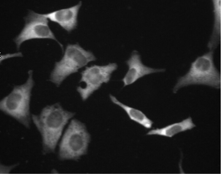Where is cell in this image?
<instances>
[{
	"label": "cell",
	"instance_id": "cell-1",
	"mask_svg": "<svg viewBox=\"0 0 221 174\" xmlns=\"http://www.w3.org/2000/svg\"><path fill=\"white\" fill-rule=\"evenodd\" d=\"M74 113L64 109L59 103L48 105L32 118L42 138L43 154L54 152L63 129Z\"/></svg>",
	"mask_w": 221,
	"mask_h": 174
},
{
	"label": "cell",
	"instance_id": "cell-12",
	"mask_svg": "<svg viewBox=\"0 0 221 174\" xmlns=\"http://www.w3.org/2000/svg\"><path fill=\"white\" fill-rule=\"evenodd\" d=\"M214 13V24L212 32L207 44L210 50H213L219 45L221 37V0H214L212 1Z\"/></svg>",
	"mask_w": 221,
	"mask_h": 174
},
{
	"label": "cell",
	"instance_id": "cell-9",
	"mask_svg": "<svg viewBox=\"0 0 221 174\" xmlns=\"http://www.w3.org/2000/svg\"><path fill=\"white\" fill-rule=\"evenodd\" d=\"M81 3L72 6L44 14L48 19L58 24L68 32L76 28L77 16Z\"/></svg>",
	"mask_w": 221,
	"mask_h": 174
},
{
	"label": "cell",
	"instance_id": "cell-13",
	"mask_svg": "<svg viewBox=\"0 0 221 174\" xmlns=\"http://www.w3.org/2000/svg\"><path fill=\"white\" fill-rule=\"evenodd\" d=\"M2 169L1 170V171H2V172L1 173H6L9 172L12 169L15 168L17 166V164H14L10 166H5L2 165Z\"/></svg>",
	"mask_w": 221,
	"mask_h": 174
},
{
	"label": "cell",
	"instance_id": "cell-11",
	"mask_svg": "<svg viewBox=\"0 0 221 174\" xmlns=\"http://www.w3.org/2000/svg\"><path fill=\"white\" fill-rule=\"evenodd\" d=\"M110 99L114 104L122 108L126 113L130 119L146 129H150L153 122L141 110L130 106L119 101L114 96L110 95Z\"/></svg>",
	"mask_w": 221,
	"mask_h": 174
},
{
	"label": "cell",
	"instance_id": "cell-7",
	"mask_svg": "<svg viewBox=\"0 0 221 174\" xmlns=\"http://www.w3.org/2000/svg\"><path fill=\"white\" fill-rule=\"evenodd\" d=\"M115 63H110L104 65H94L87 67L81 73L80 82H83L84 87L77 88L82 100H86L95 91L99 89L103 83L110 80L112 74L117 68Z\"/></svg>",
	"mask_w": 221,
	"mask_h": 174
},
{
	"label": "cell",
	"instance_id": "cell-3",
	"mask_svg": "<svg viewBox=\"0 0 221 174\" xmlns=\"http://www.w3.org/2000/svg\"><path fill=\"white\" fill-rule=\"evenodd\" d=\"M213 51L198 56L191 64L183 76L178 79L173 89L176 93L182 87L192 85H203L215 88L220 87V74L214 62Z\"/></svg>",
	"mask_w": 221,
	"mask_h": 174
},
{
	"label": "cell",
	"instance_id": "cell-5",
	"mask_svg": "<svg viewBox=\"0 0 221 174\" xmlns=\"http://www.w3.org/2000/svg\"><path fill=\"white\" fill-rule=\"evenodd\" d=\"M90 135L85 125L72 120L60 143L58 157L61 160H78L87 153Z\"/></svg>",
	"mask_w": 221,
	"mask_h": 174
},
{
	"label": "cell",
	"instance_id": "cell-10",
	"mask_svg": "<svg viewBox=\"0 0 221 174\" xmlns=\"http://www.w3.org/2000/svg\"><path fill=\"white\" fill-rule=\"evenodd\" d=\"M191 117L180 122L174 123L160 128H156L149 131L147 135H158L171 137L182 132L192 129L195 126Z\"/></svg>",
	"mask_w": 221,
	"mask_h": 174
},
{
	"label": "cell",
	"instance_id": "cell-2",
	"mask_svg": "<svg viewBox=\"0 0 221 174\" xmlns=\"http://www.w3.org/2000/svg\"><path fill=\"white\" fill-rule=\"evenodd\" d=\"M33 72L29 71L26 81L14 86L10 92L0 101V110L26 128L30 126V103L34 86Z\"/></svg>",
	"mask_w": 221,
	"mask_h": 174
},
{
	"label": "cell",
	"instance_id": "cell-6",
	"mask_svg": "<svg viewBox=\"0 0 221 174\" xmlns=\"http://www.w3.org/2000/svg\"><path fill=\"white\" fill-rule=\"evenodd\" d=\"M24 20V27L14 39L18 49L21 44L26 41L45 39L55 40L63 49L62 45L57 41L50 29L48 19L44 14H38L30 11L25 17Z\"/></svg>",
	"mask_w": 221,
	"mask_h": 174
},
{
	"label": "cell",
	"instance_id": "cell-4",
	"mask_svg": "<svg viewBox=\"0 0 221 174\" xmlns=\"http://www.w3.org/2000/svg\"><path fill=\"white\" fill-rule=\"evenodd\" d=\"M96 60L91 52L85 50L79 44H68L61 59L55 63L49 81L59 87L68 76Z\"/></svg>",
	"mask_w": 221,
	"mask_h": 174
},
{
	"label": "cell",
	"instance_id": "cell-8",
	"mask_svg": "<svg viewBox=\"0 0 221 174\" xmlns=\"http://www.w3.org/2000/svg\"><path fill=\"white\" fill-rule=\"evenodd\" d=\"M126 64L128 70L122 79L124 86L133 84L144 76L153 73L163 72L164 69H157L147 66L142 63L140 55L136 51H134Z\"/></svg>",
	"mask_w": 221,
	"mask_h": 174
}]
</instances>
